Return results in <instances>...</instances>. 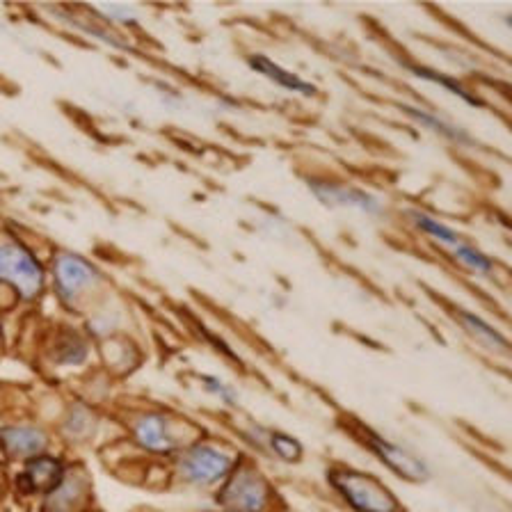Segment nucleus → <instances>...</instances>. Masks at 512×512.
Returning a JSON list of instances; mask_svg holds the SVG:
<instances>
[{
	"label": "nucleus",
	"instance_id": "8",
	"mask_svg": "<svg viewBox=\"0 0 512 512\" xmlns=\"http://www.w3.org/2000/svg\"><path fill=\"white\" fill-rule=\"evenodd\" d=\"M62 480V464L55 458H48V455H37V458L28 460L26 471H23L19 483L26 492H53L58 490Z\"/></svg>",
	"mask_w": 512,
	"mask_h": 512
},
{
	"label": "nucleus",
	"instance_id": "18",
	"mask_svg": "<svg viewBox=\"0 0 512 512\" xmlns=\"http://www.w3.org/2000/svg\"><path fill=\"white\" fill-rule=\"evenodd\" d=\"M204 384H206V389L211 391V394L220 396L227 405H234V403H236V394H234V389L227 387V384H224L222 380H218V378H211V375H206V378H204Z\"/></svg>",
	"mask_w": 512,
	"mask_h": 512
},
{
	"label": "nucleus",
	"instance_id": "12",
	"mask_svg": "<svg viewBox=\"0 0 512 512\" xmlns=\"http://www.w3.org/2000/svg\"><path fill=\"white\" fill-rule=\"evenodd\" d=\"M400 110L405 112L407 117H412L416 124L428 128V131L442 135V138L451 140L455 144H474V140H471V135L467 131H462V128H458L451 122H446V119L437 117L435 112L430 110H423V108H416V106H400Z\"/></svg>",
	"mask_w": 512,
	"mask_h": 512
},
{
	"label": "nucleus",
	"instance_id": "15",
	"mask_svg": "<svg viewBox=\"0 0 512 512\" xmlns=\"http://www.w3.org/2000/svg\"><path fill=\"white\" fill-rule=\"evenodd\" d=\"M412 220L416 227H419L423 234H428L437 240V243L448 245V247H458L462 243V238L458 236V231H453L451 227H446L444 222H439L435 218H430V215L421 213V211H414L412 213Z\"/></svg>",
	"mask_w": 512,
	"mask_h": 512
},
{
	"label": "nucleus",
	"instance_id": "4",
	"mask_svg": "<svg viewBox=\"0 0 512 512\" xmlns=\"http://www.w3.org/2000/svg\"><path fill=\"white\" fill-rule=\"evenodd\" d=\"M231 467H234V460H231L227 453L206 444L192 446L181 460L183 478L195 485L218 483V480L231 474Z\"/></svg>",
	"mask_w": 512,
	"mask_h": 512
},
{
	"label": "nucleus",
	"instance_id": "9",
	"mask_svg": "<svg viewBox=\"0 0 512 512\" xmlns=\"http://www.w3.org/2000/svg\"><path fill=\"white\" fill-rule=\"evenodd\" d=\"M0 444L12 458H37L46 448V435L30 426H12L0 432Z\"/></svg>",
	"mask_w": 512,
	"mask_h": 512
},
{
	"label": "nucleus",
	"instance_id": "11",
	"mask_svg": "<svg viewBox=\"0 0 512 512\" xmlns=\"http://www.w3.org/2000/svg\"><path fill=\"white\" fill-rule=\"evenodd\" d=\"M135 439L151 453H170L174 439L167 430V421L160 414H147L135 423Z\"/></svg>",
	"mask_w": 512,
	"mask_h": 512
},
{
	"label": "nucleus",
	"instance_id": "17",
	"mask_svg": "<svg viewBox=\"0 0 512 512\" xmlns=\"http://www.w3.org/2000/svg\"><path fill=\"white\" fill-rule=\"evenodd\" d=\"M270 446L284 462H298L302 458V446L298 439L284 435V432H272Z\"/></svg>",
	"mask_w": 512,
	"mask_h": 512
},
{
	"label": "nucleus",
	"instance_id": "5",
	"mask_svg": "<svg viewBox=\"0 0 512 512\" xmlns=\"http://www.w3.org/2000/svg\"><path fill=\"white\" fill-rule=\"evenodd\" d=\"M309 190L314 192L316 199H320L325 206H341V208H355L359 213L366 215H382L384 204L380 197L371 195L362 188L346 186V183H332V181H309Z\"/></svg>",
	"mask_w": 512,
	"mask_h": 512
},
{
	"label": "nucleus",
	"instance_id": "16",
	"mask_svg": "<svg viewBox=\"0 0 512 512\" xmlns=\"http://www.w3.org/2000/svg\"><path fill=\"white\" fill-rule=\"evenodd\" d=\"M453 256L462 263V266H467L474 272H480V275H487V272H492L494 268L490 256H485L483 252L476 250L474 245L467 243V240H462L458 247H453Z\"/></svg>",
	"mask_w": 512,
	"mask_h": 512
},
{
	"label": "nucleus",
	"instance_id": "14",
	"mask_svg": "<svg viewBox=\"0 0 512 512\" xmlns=\"http://www.w3.org/2000/svg\"><path fill=\"white\" fill-rule=\"evenodd\" d=\"M405 69H410L416 78L428 80V83H435V85H439V87H444V90L453 92L455 96H458V99H462L464 103H469V106H483V103H480L474 94H469V92L464 90V87L458 83V80H453L451 76H444V74H439V71H435V69L419 67V64H412V62H405Z\"/></svg>",
	"mask_w": 512,
	"mask_h": 512
},
{
	"label": "nucleus",
	"instance_id": "1",
	"mask_svg": "<svg viewBox=\"0 0 512 512\" xmlns=\"http://www.w3.org/2000/svg\"><path fill=\"white\" fill-rule=\"evenodd\" d=\"M327 480L357 512H403L389 487L371 474L355 469H332Z\"/></svg>",
	"mask_w": 512,
	"mask_h": 512
},
{
	"label": "nucleus",
	"instance_id": "7",
	"mask_svg": "<svg viewBox=\"0 0 512 512\" xmlns=\"http://www.w3.org/2000/svg\"><path fill=\"white\" fill-rule=\"evenodd\" d=\"M96 279H99V272L92 263H87L76 254H60L58 261H55V286H58L62 298H76L78 293L90 288Z\"/></svg>",
	"mask_w": 512,
	"mask_h": 512
},
{
	"label": "nucleus",
	"instance_id": "6",
	"mask_svg": "<svg viewBox=\"0 0 512 512\" xmlns=\"http://www.w3.org/2000/svg\"><path fill=\"white\" fill-rule=\"evenodd\" d=\"M366 444L371 446V451L378 455L394 474L403 476L405 480H412V483H421V480L428 478L426 462H421L416 455L407 453L405 448L387 442V439L375 435L371 430H366Z\"/></svg>",
	"mask_w": 512,
	"mask_h": 512
},
{
	"label": "nucleus",
	"instance_id": "2",
	"mask_svg": "<svg viewBox=\"0 0 512 512\" xmlns=\"http://www.w3.org/2000/svg\"><path fill=\"white\" fill-rule=\"evenodd\" d=\"M0 279L10 282L23 298H35L44 286V270L26 247L0 245Z\"/></svg>",
	"mask_w": 512,
	"mask_h": 512
},
{
	"label": "nucleus",
	"instance_id": "10",
	"mask_svg": "<svg viewBox=\"0 0 512 512\" xmlns=\"http://www.w3.org/2000/svg\"><path fill=\"white\" fill-rule=\"evenodd\" d=\"M247 64L256 71V74L266 76L272 83L284 87V90L293 92V94H302V96H314L318 90L307 80H302L300 76H295L293 71H288L284 67H279L277 62H272L266 55H250L247 58Z\"/></svg>",
	"mask_w": 512,
	"mask_h": 512
},
{
	"label": "nucleus",
	"instance_id": "13",
	"mask_svg": "<svg viewBox=\"0 0 512 512\" xmlns=\"http://www.w3.org/2000/svg\"><path fill=\"white\" fill-rule=\"evenodd\" d=\"M458 318H460V323L464 325V330L474 336V339L483 343V346L492 348V350H501V352L508 350L506 336H503L501 332H496L494 327L490 323H485V320L480 316L469 314V311H458Z\"/></svg>",
	"mask_w": 512,
	"mask_h": 512
},
{
	"label": "nucleus",
	"instance_id": "3",
	"mask_svg": "<svg viewBox=\"0 0 512 512\" xmlns=\"http://www.w3.org/2000/svg\"><path fill=\"white\" fill-rule=\"evenodd\" d=\"M220 501L234 512H263L268 506V485L254 469H236L220 492Z\"/></svg>",
	"mask_w": 512,
	"mask_h": 512
}]
</instances>
